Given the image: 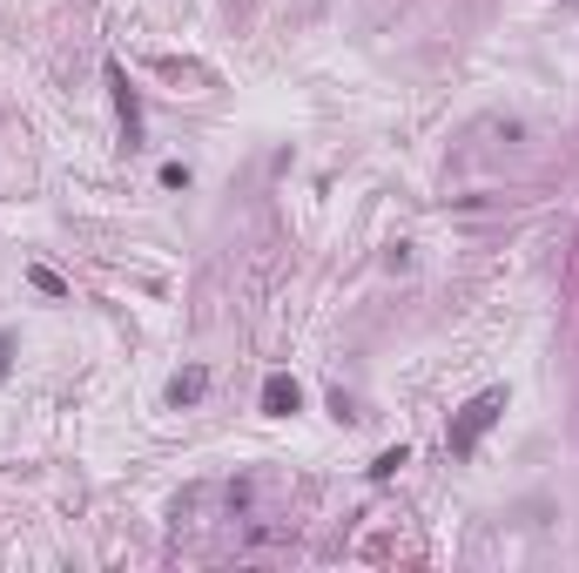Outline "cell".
Listing matches in <instances>:
<instances>
[{
    "mask_svg": "<svg viewBox=\"0 0 579 573\" xmlns=\"http://www.w3.org/2000/svg\"><path fill=\"white\" fill-rule=\"evenodd\" d=\"M499 411H505V385L479 392V398H471V405L458 411V419H452V432H445V452H452V459H471V452H479V439L499 426Z\"/></svg>",
    "mask_w": 579,
    "mask_h": 573,
    "instance_id": "6da1fadb",
    "label": "cell"
},
{
    "mask_svg": "<svg viewBox=\"0 0 579 573\" xmlns=\"http://www.w3.org/2000/svg\"><path fill=\"white\" fill-rule=\"evenodd\" d=\"M398 465H411V452H404V445H385V452L371 459V480H391Z\"/></svg>",
    "mask_w": 579,
    "mask_h": 573,
    "instance_id": "5b68a950",
    "label": "cell"
},
{
    "mask_svg": "<svg viewBox=\"0 0 579 573\" xmlns=\"http://www.w3.org/2000/svg\"><path fill=\"white\" fill-rule=\"evenodd\" d=\"M109 88H115V122H122V148H142V101L129 88V75L109 62Z\"/></svg>",
    "mask_w": 579,
    "mask_h": 573,
    "instance_id": "7a4b0ae2",
    "label": "cell"
},
{
    "mask_svg": "<svg viewBox=\"0 0 579 573\" xmlns=\"http://www.w3.org/2000/svg\"><path fill=\"white\" fill-rule=\"evenodd\" d=\"M8 364H14V338L0 331V378H8Z\"/></svg>",
    "mask_w": 579,
    "mask_h": 573,
    "instance_id": "8992f818",
    "label": "cell"
},
{
    "mask_svg": "<svg viewBox=\"0 0 579 573\" xmlns=\"http://www.w3.org/2000/svg\"><path fill=\"white\" fill-rule=\"evenodd\" d=\"M297 405H303V385H297L290 372H277V378H263V411H270V419H290Z\"/></svg>",
    "mask_w": 579,
    "mask_h": 573,
    "instance_id": "3957f363",
    "label": "cell"
},
{
    "mask_svg": "<svg viewBox=\"0 0 579 573\" xmlns=\"http://www.w3.org/2000/svg\"><path fill=\"white\" fill-rule=\"evenodd\" d=\"M202 392H209V372H202V364H189V372L169 378V405H196Z\"/></svg>",
    "mask_w": 579,
    "mask_h": 573,
    "instance_id": "277c9868",
    "label": "cell"
}]
</instances>
